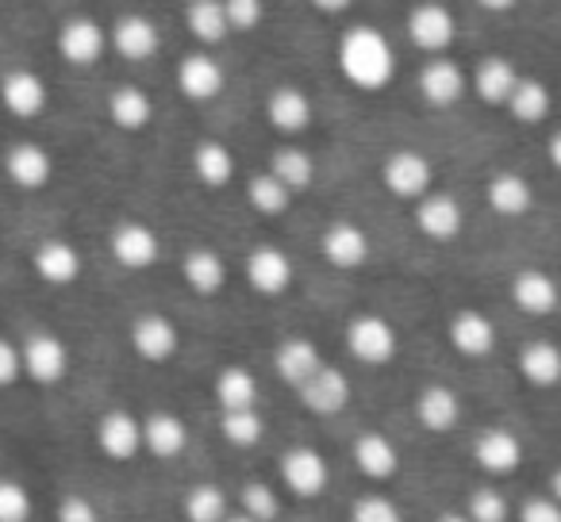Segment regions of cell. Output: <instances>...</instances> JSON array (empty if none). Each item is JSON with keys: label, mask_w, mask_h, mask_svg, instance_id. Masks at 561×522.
I'll use <instances>...</instances> for the list:
<instances>
[{"label": "cell", "mask_w": 561, "mask_h": 522, "mask_svg": "<svg viewBox=\"0 0 561 522\" xmlns=\"http://www.w3.org/2000/svg\"><path fill=\"white\" fill-rule=\"evenodd\" d=\"M339 70L362 93H377L397 78V50L377 27L358 24L339 43Z\"/></svg>", "instance_id": "cell-1"}, {"label": "cell", "mask_w": 561, "mask_h": 522, "mask_svg": "<svg viewBox=\"0 0 561 522\" xmlns=\"http://www.w3.org/2000/svg\"><path fill=\"white\" fill-rule=\"evenodd\" d=\"M346 346L362 366H389L400 350V338L385 315H358L346 327Z\"/></svg>", "instance_id": "cell-2"}, {"label": "cell", "mask_w": 561, "mask_h": 522, "mask_svg": "<svg viewBox=\"0 0 561 522\" xmlns=\"http://www.w3.org/2000/svg\"><path fill=\"white\" fill-rule=\"evenodd\" d=\"M20 369H24L35 384L50 388V384L62 381L66 369H70V350H66V343L58 335L39 330V335H32L20 346Z\"/></svg>", "instance_id": "cell-3"}, {"label": "cell", "mask_w": 561, "mask_h": 522, "mask_svg": "<svg viewBox=\"0 0 561 522\" xmlns=\"http://www.w3.org/2000/svg\"><path fill=\"white\" fill-rule=\"evenodd\" d=\"M112 257H116L119 266L139 274V269H150L162 257V239L150 223H139V219H127L112 231Z\"/></svg>", "instance_id": "cell-4"}, {"label": "cell", "mask_w": 561, "mask_h": 522, "mask_svg": "<svg viewBox=\"0 0 561 522\" xmlns=\"http://www.w3.org/2000/svg\"><path fill=\"white\" fill-rule=\"evenodd\" d=\"M280 480L293 496H320L331 480V468L323 461V453H316L312 445H293L289 453H280Z\"/></svg>", "instance_id": "cell-5"}, {"label": "cell", "mask_w": 561, "mask_h": 522, "mask_svg": "<svg viewBox=\"0 0 561 522\" xmlns=\"http://www.w3.org/2000/svg\"><path fill=\"white\" fill-rule=\"evenodd\" d=\"M385 188L400 200H420L423 193H431V162L420 150H392L385 158Z\"/></svg>", "instance_id": "cell-6"}, {"label": "cell", "mask_w": 561, "mask_h": 522, "mask_svg": "<svg viewBox=\"0 0 561 522\" xmlns=\"http://www.w3.org/2000/svg\"><path fill=\"white\" fill-rule=\"evenodd\" d=\"M178 346H181V330H178V323L165 320V315L147 312L131 323V350L139 353L142 361L162 366V361H170L173 353H178Z\"/></svg>", "instance_id": "cell-7"}, {"label": "cell", "mask_w": 561, "mask_h": 522, "mask_svg": "<svg viewBox=\"0 0 561 522\" xmlns=\"http://www.w3.org/2000/svg\"><path fill=\"white\" fill-rule=\"evenodd\" d=\"M247 281L257 297H280L293 285V262L277 246H254L247 254Z\"/></svg>", "instance_id": "cell-8"}, {"label": "cell", "mask_w": 561, "mask_h": 522, "mask_svg": "<svg viewBox=\"0 0 561 522\" xmlns=\"http://www.w3.org/2000/svg\"><path fill=\"white\" fill-rule=\"evenodd\" d=\"M104 47H108V32L96 20L73 16L58 27V55L70 66H93L104 55Z\"/></svg>", "instance_id": "cell-9"}, {"label": "cell", "mask_w": 561, "mask_h": 522, "mask_svg": "<svg viewBox=\"0 0 561 522\" xmlns=\"http://www.w3.org/2000/svg\"><path fill=\"white\" fill-rule=\"evenodd\" d=\"M47 81L35 70H9L0 78V104L16 119H35L47 108Z\"/></svg>", "instance_id": "cell-10"}, {"label": "cell", "mask_w": 561, "mask_h": 522, "mask_svg": "<svg viewBox=\"0 0 561 522\" xmlns=\"http://www.w3.org/2000/svg\"><path fill=\"white\" fill-rule=\"evenodd\" d=\"M408 35L427 55H443L454 43V35H458V24H454L450 9H443V4H415L408 12Z\"/></svg>", "instance_id": "cell-11"}, {"label": "cell", "mask_w": 561, "mask_h": 522, "mask_svg": "<svg viewBox=\"0 0 561 522\" xmlns=\"http://www.w3.org/2000/svg\"><path fill=\"white\" fill-rule=\"evenodd\" d=\"M461 204L454 200L450 193H423L420 196V208H415V227L427 234L431 242H450L461 234Z\"/></svg>", "instance_id": "cell-12"}, {"label": "cell", "mask_w": 561, "mask_h": 522, "mask_svg": "<svg viewBox=\"0 0 561 522\" xmlns=\"http://www.w3.org/2000/svg\"><path fill=\"white\" fill-rule=\"evenodd\" d=\"M4 173L16 188H47L55 177V158L39 142H16L4 154Z\"/></svg>", "instance_id": "cell-13"}, {"label": "cell", "mask_w": 561, "mask_h": 522, "mask_svg": "<svg viewBox=\"0 0 561 522\" xmlns=\"http://www.w3.org/2000/svg\"><path fill=\"white\" fill-rule=\"evenodd\" d=\"M320 250L335 269H362L369 262V234L351 219H339L323 231Z\"/></svg>", "instance_id": "cell-14"}, {"label": "cell", "mask_w": 561, "mask_h": 522, "mask_svg": "<svg viewBox=\"0 0 561 522\" xmlns=\"http://www.w3.org/2000/svg\"><path fill=\"white\" fill-rule=\"evenodd\" d=\"M178 89L196 104L216 101V96L224 93V66H219L208 50L185 55V58H181V66H178Z\"/></svg>", "instance_id": "cell-15"}, {"label": "cell", "mask_w": 561, "mask_h": 522, "mask_svg": "<svg viewBox=\"0 0 561 522\" xmlns=\"http://www.w3.org/2000/svg\"><path fill=\"white\" fill-rule=\"evenodd\" d=\"M297 392L312 415H335V411H343L346 399H351V381H346V373H339L335 366H320Z\"/></svg>", "instance_id": "cell-16"}, {"label": "cell", "mask_w": 561, "mask_h": 522, "mask_svg": "<svg viewBox=\"0 0 561 522\" xmlns=\"http://www.w3.org/2000/svg\"><path fill=\"white\" fill-rule=\"evenodd\" d=\"M108 43L116 47L119 58H127V62H147V58H154L162 35H158L154 20L131 12V16H119L116 20V27L108 32Z\"/></svg>", "instance_id": "cell-17"}, {"label": "cell", "mask_w": 561, "mask_h": 522, "mask_svg": "<svg viewBox=\"0 0 561 522\" xmlns=\"http://www.w3.org/2000/svg\"><path fill=\"white\" fill-rule=\"evenodd\" d=\"M35 274L43 277L47 285H73L81 277V250L66 239H43L32 254Z\"/></svg>", "instance_id": "cell-18"}, {"label": "cell", "mask_w": 561, "mask_h": 522, "mask_svg": "<svg viewBox=\"0 0 561 522\" xmlns=\"http://www.w3.org/2000/svg\"><path fill=\"white\" fill-rule=\"evenodd\" d=\"M96 445L104 450V457L112 461H131L142 450V422L131 411H108L96 422Z\"/></svg>", "instance_id": "cell-19"}, {"label": "cell", "mask_w": 561, "mask_h": 522, "mask_svg": "<svg viewBox=\"0 0 561 522\" xmlns=\"http://www.w3.org/2000/svg\"><path fill=\"white\" fill-rule=\"evenodd\" d=\"M473 457L489 476H507V473H515V468H519L523 445H519V438H515L512 430L489 427V430H481V434H477Z\"/></svg>", "instance_id": "cell-20"}, {"label": "cell", "mask_w": 561, "mask_h": 522, "mask_svg": "<svg viewBox=\"0 0 561 522\" xmlns=\"http://www.w3.org/2000/svg\"><path fill=\"white\" fill-rule=\"evenodd\" d=\"M265 119L277 127L280 135H300L312 124V101L305 89L297 85H277L265 101Z\"/></svg>", "instance_id": "cell-21"}, {"label": "cell", "mask_w": 561, "mask_h": 522, "mask_svg": "<svg viewBox=\"0 0 561 522\" xmlns=\"http://www.w3.org/2000/svg\"><path fill=\"white\" fill-rule=\"evenodd\" d=\"M450 346L461 358H489L496 346V323L484 312H458L450 320Z\"/></svg>", "instance_id": "cell-22"}, {"label": "cell", "mask_w": 561, "mask_h": 522, "mask_svg": "<svg viewBox=\"0 0 561 522\" xmlns=\"http://www.w3.org/2000/svg\"><path fill=\"white\" fill-rule=\"evenodd\" d=\"M420 93L427 104H435V108H450V104L461 101V93H466V73L458 70V62H450V58H435V62H427L420 70Z\"/></svg>", "instance_id": "cell-23"}, {"label": "cell", "mask_w": 561, "mask_h": 522, "mask_svg": "<svg viewBox=\"0 0 561 522\" xmlns=\"http://www.w3.org/2000/svg\"><path fill=\"white\" fill-rule=\"evenodd\" d=\"M139 422H142V450H150L154 457H162V461L185 453L188 427H185V419H181V415L154 411L150 419H139Z\"/></svg>", "instance_id": "cell-24"}, {"label": "cell", "mask_w": 561, "mask_h": 522, "mask_svg": "<svg viewBox=\"0 0 561 522\" xmlns=\"http://www.w3.org/2000/svg\"><path fill=\"white\" fill-rule=\"evenodd\" d=\"M415 415L431 434H446V430L458 427L461 419V399L450 384H427L415 399Z\"/></svg>", "instance_id": "cell-25"}, {"label": "cell", "mask_w": 561, "mask_h": 522, "mask_svg": "<svg viewBox=\"0 0 561 522\" xmlns=\"http://www.w3.org/2000/svg\"><path fill=\"white\" fill-rule=\"evenodd\" d=\"M320 366H323L320 350H316L308 338H285V343L273 350V369H277L280 381L293 384V388H300Z\"/></svg>", "instance_id": "cell-26"}, {"label": "cell", "mask_w": 561, "mask_h": 522, "mask_svg": "<svg viewBox=\"0 0 561 522\" xmlns=\"http://www.w3.org/2000/svg\"><path fill=\"white\" fill-rule=\"evenodd\" d=\"M354 465H358L369 480H392L400 468V450L392 445V438L369 430V434H362L358 442H354Z\"/></svg>", "instance_id": "cell-27"}, {"label": "cell", "mask_w": 561, "mask_h": 522, "mask_svg": "<svg viewBox=\"0 0 561 522\" xmlns=\"http://www.w3.org/2000/svg\"><path fill=\"white\" fill-rule=\"evenodd\" d=\"M181 277H185V285L196 297H216L227 281V266L216 250L196 246V250H188L185 262H181Z\"/></svg>", "instance_id": "cell-28"}, {"label": "cell", "mask_w": 561, "mask_h": 522, "mask_svg": "<svg viewBox=\"0 0 561 522\" xmlns=\"http://www.w3.org/2000/svg\"><path fill=\"white\" fill-rule=\"evenodd\" d=\"M512 300L527 315H550L558 308V285L542 269H523L512 281Z\"/></svg>", "instance_id": "cell-29"}, {"label": "cell", "mask_w": 561, "mask_h": 522, "mask_svg": "<svg viewBox=\"0 0 561 522\" xmlns=\"http://www.w3.org/2000/svg\"><path fill=\"white\" fill-rule=\"evenodd\" d=\"M484 196H489V208L504 219L527 216L530 200H535L527 177H519V173H496V177L489 181V188H484Z\"/></svg>", "instance_id": "cell-30"}, {"label": "cell", "mask_w": 561, "mask_h": 522, "mask_svg": "<svg viewBox=\"0 0 561 522\" xmlns=\"http://www.w3.org/2000/svg\"><path fill=\"white\" fill-rule=\"evenodd\" d=\"M108 116L124 131H142L154 119V104H150V96L139 85H119L108 96Z\"/></svg>", "instance_id": "cell-31"}, {"label": "cell", "mask_w": 561, "mask_h": 522, "mask_svg": "<svg viewBox=\"0 0 561 522\" xmlns=\"http://www.w3.org/2000/svg\"><path fill=\"white\" fill-rule=\"evenodd\" d=\"M211 392H216V404L224 407V411L257 404V381H254V373H250V369H242V366H224V369H219Z\"/></svg>", "instance_id": "cell-32"}, {"label": "cell", "mask_w": 561, "mask_h": 522, "mask_svg": "<svg viewBox=\"0 0 561 522\" xmlns=\"http://www.w3.org/2000/svg\"><path fill=\"white\" fill-rule=\"evenodd\" d=\"M519 373L535 388H553L561 376V353L550 343H527L519 350Z\"/></svg>", "instance_id": "cell-33"}, {"label": "cell", "mask_w": 561, "mask_h": 522, "mask_svg": "<svg viewBox=\"0 0 561 522\" xmlns=\"http://www.w3.org/2000/svg\"><path fill=\"white\" fill-rule=\"evenodd\" d=\"M185 27L193 32V39H201L204 47H216L227 39V16L219 0H188L185 4Z\"/></svg>", "instance_id": "cell-34"}, {"label": "cell", "mask_w": 561, "mask_h": 522, "mask_svg": "<svg viewBox=\"0 0 561 522\" xmlns=\"http://www.w3.org/2000/svg\"><path fill=\"white\" fill-rule=\"evenodd\" d=\"M515 81H519V73H515V66L507 62V58H484L473 73L477 96H481L484 104H492V108L507 101V93L515 89Z\"/></svg>", "instance_id": "cell-35"}, {"label": "cell", "mask_w": 561, "mask_h": 522, "mask_svg": "<svg viewBox=\"0 0 561 522\" xmlns=\"http://www.w3.org/2000/svg\"><path fill=\"white\" fill-rule=\"evenodd\" d=\"M193 173H196V181H201V185L224 188L227 181L234 177V154L216 139L201 142V147L193 150Z\"/></svg>", "instance_id": "cell-36"}, {"label": "cell", "mask_w": 561, "mask_h": 522, "mask_svg": "<svg viewBox=\"0 0 561 522\" xmlns=\"http://www.w3.org/2000/svg\"><path fill=\"white\" fill-rule=\"evenodd\" d=\"M504 104L512 108V116L519 119V124H538V119H546V112H550V93H546L542 81L519 78Z\"/></svg>", "instance_id": "cell-37"}, {"label": "cell", "mask_w": 561, "mask_h": 522, "mask_svg": "<svg viewBox=\"0 0 561 522\" xmlns=\"http://www.w3.org/2000/svg\"><path fill=\"white\" fill-rule=\"evenodd\" d=\"M270 173L280 181V185L289 188V193H300V188L312 185L316 162L300 147H280L277 154H273V162H270Z\"/></svg>", "instance_id": "cell-38"}, {"label": "cell", "mask_w": 561, "mask_h": 522, "mask_svg": "<svg viewBox=\"0 0 561 522\" xmlns=\"http://www.w3.org/2000/svg\"><path fill=\"white\" fill-rule=\"evenodd\" d=\"M219 430H224V438L234 445V450H250V445L262 442L265 422L254 407H234V411L219 415Z\"/></svg>", "instance_id": "cell-39"}, {"label": "cell", "mask_w": 561, "mask_h": 522, "mask_svg": "<svg viewBox=\"0 0 561 522\" xmlns=\"http://www.w3.org/2000/svg\"><path fill=\"white\" fill-rule=\"evenodd\" d=\"M247 200H250V208L262 211V216H280V211L289 208L293 193L285 185H280V181L273 177L270 170H265V173H257V177H250Z\"/></svg>", "instance_id": "cell-40"}, {"label": "cell", "mask_w": 561, "mask_h": 522, "mask_svg": "<svg viewBox=\"0 0 561 522\" xmlns=\"http://www.w3.org/2000/svg\"><path fill=\"white\" fill-rule=\"evenodd\" d=\"M227 514V496L216 484H193L185 491V519L188 522H219Z\"/></svg>", "instance_id": "cell-41"}, {"label": "cell", "mask_w": 561, "mask_h": 522, "mask_svg": "<svg viewBox=\"0 0 561 522\" xmlns=\"http://www.w3.org/2000/svg\"><path fill=\"white\" fill-rule=\"evenodd\" d=\"M239 503H242V514H250L254 522H273L280 514L277 491H273L270 484H262V480L247 484V488H242V496H239Z\"/></svg>", "instance_id": "cell-42"}, {"label": "cell", "mask_w": 561, "mask_h": 522, "mask_svg": "<svg viewBox=\"0 0 561 522\" xmlns=\"http://www.w3.org/2000/svg\"><path fill=\"white\" fill-rule=\"evenodd\" d=\"M507 499L500 496L496 488H477L469 491V503H466V519L469 522H507Z\"/></svg>", "instance_id": "cell-43"}, {"label": "cell", "mask_w": 561, "mask_h": 522, "mask_svg": "<svg viewBox=\"0 0 561 522\" xmlns=\"http://www.w3.org/2000/svg\"><path fill=\"white\" fill-rule=\"evenodd\" d=\"M32 519V496L20 480L0 476V522H27Z\"/></svg>", "instance_id": "cell-44"}, {"label": "cell", "mask_w": 561, "mask_h": 522, "mask_svg": "<svg viewBox=\"0 0 561 522\" xmlns=\"http://www.w3.org/2000/svg\"><path fill=\"white\" fill-rule=\"evenodd\" d=\"M351 522H404V514L389 496H362L351 511Z\"/></svg>", "instance_id": "cell-45"}, {"label": "cell", "mask_w": 561, "mask_h": 522, "mask_svg": "<svg viewBox=\"0 0 561 522\" xmlns=\"http://www.w3.org/2000/svg\"><path fill=\"white\" fill-rule=\"evenodd\" d=\"M219 4H224V16L231 32H250V27H257L265 16L262 0H219Z\"/></svg>", "instance_id": "cell-46"}, {"label": "cell", "mask_w": 561, "mask_h": 522, "mask_svg": "<svg viewBox=\"0 0 561 522\" xmlns=\"http://www.w3.org/2000/svg\"><path fill=\"white\" fill-rule=\"evenodd\" d=\"M58 522H101V514H96L93 499L62 496V503H58Z\"/></svg>", "instance_id": "cell-47"}, {"label": "cell", "mask_w": 561, "mask_h": 522, "mask_svg": "<svg viewBox=\"0 0 561 522\" xmlns=\"http://www.w3.org/2000/svg\"><path fill=\"white\" fill-rule=\"evenodd\" d=\"M519 522H561V507L550 496H535L519 507Z\"/></svg>", "instance_id": "cell-48"}, {"label": "cell", "mask_w": 561, "mask_h": 522, "mask_svg": "<svg viewBox=\"0 0 561 522\" xmlns=\"http://www.w3.org/2000/svg\"><path fill=\"white\" fill-rule=\"evenodd\" d=\"M20 346H12L9 338H0V388H9V384L20 381Z\"/></svg>", "instance_id": "cell-49"}, {"label": "cell", "mask_w": 561, "mask_h": 522, "mask_svg": "<svg viewBox=\"0 0 561 522\" xmlns=\"http://www.w3.org/2000/svg\"><path fill=\"white\" fill-rule=\"evenodd\" d=\"M316 9L320 12H328V16H335V12H346L354 4V0H312Z\"/></svg>", "instance_id": "cell-50"}, {"label": "cell", "mask_w": 561, "mask_h": 522, "mask_svg": "<svg viewBox=\"0 0 561 522\" xmlns=\"http://www.w3.org/2000/svg\"><path fill=\"white\" fill-rule=\"evenodd\" d=\"M546 154H550V165L558 170V165H561V135H550V147H546Z\"/></svg>", "instance_id": "cell-51"}, {"label": "cell", "mask_w": 561, "mask_h": 522, "mask_svg": "<svg viewBox=\"0 0 561 522\" xmlns=\"http://www.w3.org/2000/svg\"><path fill=\"white\" fill-rule=\"evenodd\" d=\"M481 9H489V12H507V9H515V0H481Z\"/></svg>", "instance_id": "cell-52"}, {"label": "cell", "mask_w": 561, "mask_h": 522, "mask_svg": "<svg viewBox=\"0 0 561 522\" xmlns=\"http://www.w3.org/2000/svg\"><path fill=\"white\" fill-rule=\"evenodd\" d=\"M435 522H469V519H466V511H446V514H438Z\"/></svg>", "instance_id": "cell-53"}, {"label": "cell", "mask_w": 561, "mask_h": 522, "mask_svg": "<svg viewBox=\"0 0 561 522\" xmlns=\"http://www.w3.org/2000/svg\"><path fill=\"white\" fill-rule=\"evenodd\" d=\"M219 522H254V519H250V514H224V519H219Z\"/></svg>", "instance_id": "cell-54"}]
</instances>
